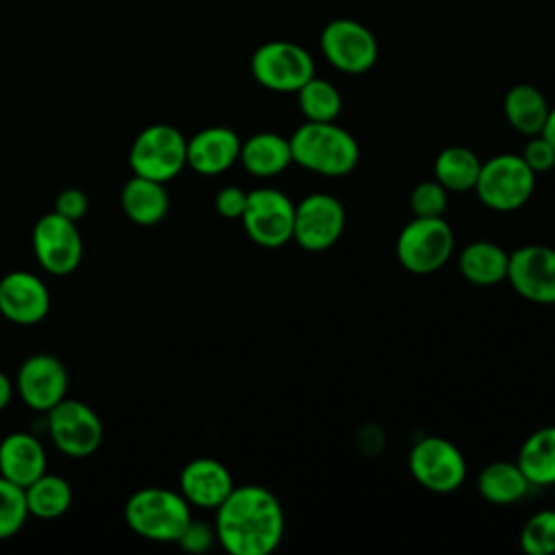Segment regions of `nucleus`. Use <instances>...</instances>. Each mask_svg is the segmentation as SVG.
I'll list each match as a JSON object with an SVG mask.
<instances>
[{"label":"nucleus","instance_id":"obj_1","mask_svg":"<svg viewBox=\"0 0 555 555\" xmlns=\"http://www.w3.org/2000/svg\"><path fill=\"white\" fill-rule=\"evenodd\" d=\"M215 512V535L230 555H269L282 542L284 509L262 486H234Z\"/></svg>","mask_w":555,"mask_h":555},{"label":"nucleus","instance_id":"obj_2","mask_svg":"<svg viewBox=\"0 0 555 555\" xmlns=\"http://www.w3.org/2000/svg\"><path fill=\"white\" fill-rule=\"evenodd\" d=\"M288 143L293 163L327 178L351 173L360 160L358 141L334 121H306Z\"/></svg>","mask_w":555,"mask_h":555},{"label":"nucleus","instance_id":"obj_3","mask_svg":"<svg viewBox=\"0 0 555 555\" xmlns=\"http://www.w3.org/2000/svg\"><path fill=\"white\" fill-rule=\"evenodd\" d=\"M124 516L139 538L152 542H178L191 520V505L176 490L147 486L126 501Z\"/></svg>","mask_w":555,"mask_h":555},{"label":"nucleus","instance_id":"obj_4","mask_svg":"<svg viewBox=\"0 0 555 555\" xmlns=\"http://www.w3.org/2000/svg\"><path fill=\"white\" fill-rule=\"evenodd\" d=\"M535 189V173L520 154H496L481 163L475 182L477 197L496 212H512L525 206Z\"/></svg>","mask_w":555,"mask_h":555},{"label":"nucleus","instance_id":"obj_5","mask_svg":"<svg viewBox=\"0 0 555 555\" xmlns=\"http://www.w3.org/2000/svg\"><path fill=\"white\" fill-rule=\"evenodd\" d=\"M128 163L134 176L165 184L186 167V139L169 124H152L134 137Z\"/></svg>","mask_w":555,"mask_h":555},{"label":"nucleus","instance_id":"obj_6","mask_svg":"<svg viewBox=\"0 0 555 555\" xmlns=\"http://www.w3.org/2000/svg\"><path fill=\"white\" fill-rule=\"evenodd\" d=\"M451 254L453 230L444 217H414L397 236V260L416 275L438 271Z\"/></svg>","mask_w":555,"mask_h":555},{"label":"nucleus","instance_id":"obj_7","mask_svg":"<svg viewBox=\"0 0 555 555\" xmlns=\"http://www.w3.org/2000/svg\"><path fill=\"white\" fill-rule=\"evenodd\" d=\"M249 67L258 85L278 93H297L314 76L310 52L299 43L282 39L256 48Z\"/></svg>","mask_w":555,"mask_h":555},{"label":"nucleus","instance_id":"obj_8","mask_svg":"<svg viewBox=\"0 0 555 555\" xmlns=\"http://www.w3.org/2000/svg\"><path fill=\"white\" fill-rule=\"evenodd\" d=\"M245 234L260 247L278 249L293 241L295 204L278 189L262 186L247 193V204L241 215Z\"/></svg>","mask_w":555,"mask_h":555},{"label":"nucleus","instance_id":"obj_9","mask_svg":"<svg viewBox=\"0 0 555 555\" xmlns=\"http://www.w3.org/2000/svg\"><path fill=\"white\" fill-rule=\"evenodd\" d=\"M408 466L412 477L429 492L449 494L455 492L466 479V460L462 451L440 438V436H425L414 442Z\"/></svg>","mask_w":555,"mask_h":555},{"label":"nucleus","instance_id":"obj_10","mask_svg":"<svg viewBox=\"0 0 555 555\" xmlns=\"http://www.w3.org/2000/svg\"><path fill=\"white\" fill-rule=\"evenodd\" d=\"M46 414L48 434L63 455L87 457L98 451L104 429L100 416L87 403L65 397Z\"/></svg>","mask_w":555,"mask_h":555},{"label":"nucleus","instance_id":"obj_11","mask_svg":"<svg viewBox=\"0 0 555 555\" xmlns=\"http://www.w3.org/2000/svg\"><path fill=\"white\" fill-rule=\"evenodd\" d=\"M321 52L332 67L345 74H364L377 61V39L360 22L349 17L332 20L321 30Z\"/></svg>","mask_w":555,"mask_h":555},{"label":"nucleus","instance_id":"obj_12","mask_svg":"<svg viewBox=\"0 0 555 555\" xmlns=\"http://www.w3.org/2000/svg\"><path fill=\"white\" fill-rule=\"evenodd\" d=\"M345 208L330 193H310L295 204L293 241L308 251H325L334 247L345 230Z\"/></svg>","mask_w":555,"mask_h":555},{"label":"nucleus","instance_id":"obj_13","mask_svg":"<svg viewBox=\"0 0 555 555\" xmlns=\"http://www.w3.org/2000/svg\"><path fill=\"white\" fill-rule=\"evenodd\" d=\"M33 251L50 275H69L82 260V236L76 221L54 210L39 217L33 228Z\"/></svg>","mask_w":555,"mask_h":555},{"label":"nucleus","instance_id":"obj_14","mask_svg":"<svg viewBox=\"0 0 555 555\" xmlns=\"http://www.w3.org/2000/svg\"><path fill=\"white\" fill-rule=\"evenodd\" d=\"M505 280L527 301L555 304V249L538 243L514 249Z\"/></svg>","mask_w":555,"mask_h":555},{"label":"nucleus","instance_id":"obj_15","mask_svg":"<svg viewBox=\"0 0 555 555\" xmlns=\"http://www.w3.org/2000/svg\"><path fill=\"white\" fill-rule=\"evenodd\" d=\"M69 375L65 364L50 353L26 358L15 375L20 399L35 412H48L67 397Z\"/></svg>","mask_w":555,"mask_h":555},{"label":"nucleus","instance_id":"obj_16","mask_svg":"<svg viewBox=\"0 0 555 555\" xmlns=\"http://www.w3.org/2000/svg\"><path fill=\"white\" fill-rule=\"evenodd\" d=\"M50 312V291L30 271H11L0 278V314L17 325H35Z\"/></svg>","mask_w":555,"mask_h":555},{"label":"nucleus","instance_id":"obj_17","mask_svg":"<svg viewBox=\"0 0 555 555\" xmlns=\"http://www.w3.org/2000/svg\"><path fill=\"white\" fill-rule=\"evenodd\" d=\"M241 154V139L232 128L210 126L186 139V165L199 176H217L230 169Z\"/></svg>","mask_w":555,"mask_h":555},{"label":"nucleus","instance_id":"obj_18","mask_svg":"<svg viewBox=\"0 0 555 555\" xmlns=\"http://www.w3.org/2000/svg\"><path fill=\"white\" fill-rule=\"evenodd\" d=\"M232 488L230 470L212 457H195L180 473V494L193 507L217 509Z\"/></svg>","mask_w":555,"mask_h":555},{"label":"nucleus","instance_id":"obj_19","mask_svg":"<svg viewBox=\"0 0 555 555\" xmlns=\"http://www.w3.org/2000/svg\"><path fill=\"white\" fill-rule=\"evenodd\" d=\"M46 473V451L37 436L11 431L0 440V475L22 488Z\"/></svg>","mask_w":555,"mask_h":555},{"label":"nucleus","instance_id":"obj_20","mask_svg":"<svg viewBox=\"0 0 555 555\" xmlns=\"http://www.w3.org/2000/svg\"><path fill=\"white\" fill-rule=\"evenodd\" d=\"M238 160L247 173L271 178L293 163L291 143L286 137L275 132H256L247 141H241Z\"/></svg>","mask_w":555,"mask_h":555},{"label":"nucleus","instance_id":"obj_21","mask_svg":"<svg viewBox=\"0 0 555 555\" xmlns=\"http://www.w3.org/2000/svg\"><path fill=\"white\" fill-rule=\"evenodd\" d=\"M121 210L139 225H156L169 210L165 184L143 176H132L121 189Z\"/></svg>","mask_w":555,"mask_h":555},{"label":"nucleus","instance_id":"obj_22","mask_svg":"<svg viewBox=\"0 0 555 555\" xmlns=\"http://www.w3.org/2000/svg\"><path fill=\"white\" fill-rule=\"evenodd\" d=\"M548 102L544 93L533 85H514L503 98V113L507 124L527 137L540 134L548 117Z\"/></svg>","mask_w":555,"mask_h":555},{"label":"nucleus","instance_id":"obj_23","mask_svg":"<svg viewBox=\"0 0 555 555\" xmlns=\"http://www.w3.org/2000/svg\"><path fill=\"white\" fill-rule=\"evenodd\" d=\"M509 254L492 241H473L460 254V273L475 286H494L507 278Z\"/></svg>","mask_w":555,"mask_h":555},{"label":"nucleus","instance_id":"obj_24","mask_svg":"<svg viewBox=\"0 0 555 555\" xmlns=\"http://www.w3.org/2000/svg\"><path fill=\"white\" fill-rule=\"evenodd\" d=\"M529 486L531 483L520 470V466L516 462L505 460L490 462L488 466H483L477 479L479 494L494 505H512L520 501L527 494Z\"/></svg>","mask_w":555,"mask_h":555},{"label":"nucleus","instance_id":"obj_25","mask_svg":"<svg viewBox=\"0 0 555 555\" xmlns=\"http://www.w3.org/2000/svg\"><path fill=\"white\" fill-rule=\"evenodd\" d=\"M516 464L531 486L555 483V425L533 431L520 447Z\"/></svg>","mask_w":555,"mask_h":555},{"label":"nucleus","instance_id":"obj_26","mask_svg":"<svg viewBox=\"0 0 555 555\" xmlns=\"http://www.w3.org/2000/svg\"><path fill=\"white\" fill-rule=\"evenodd\" d=\"M481 171V160L477 154L464 145H449L438 152L434 160V178L453 193L475 189Z\"/></svg>","mask_w":555,"mask_h":555},{"label":"nucleus","instance_id":"obj_27","mask_svg":"<svg viewBox=\"0 0 555 555\" xmlns=\"http://www.w3.org/2000/svg\"><path fill=\"white\" fill-rule=\"evenodd\" d=\"M28 514L41 520L63 516L72 505V486L61 475H39L24 488Z\"/></svg>","mask_w":555,"mask_h":555},{"label":"nucleus","instance_id":"obj_28","mask_svg":"<svg viewBox=\"0 0 555 555\" xmlns=\"http://www.w3.org/2000/svg\"><path fill=\"white\" fill-rule=\"evenodd\" d=\"M297 102L308 121H334L343 108L338 89L330 80L317 76L297 89Z\"/></svg>","mask_w":555,"mask_h":555},{"label":"nucleus","instance_id":"obj_29","mask_svg":"<svg viewBox=\"0 0 555 555\" xmlns=\"http://www.w3.org/2000/svg\"><path fill=\"white\" fill-rule=\"evenodd\" d=\"M520 548L525 555L555 553V509L535 512L520 531Z\"/></svg>","mask_w":555,"mask_h":555},{"label":"nucleus","instance_id":"obj_30","mask_svg":"<svg viewBox=\"0 0 555 555\" xmlns=\"http://www.w3.org/2000/svg\"><path fill=\"white\" fill-rule=\"evenodd\" d=\"M28 516L24 488L0 475V540L15 535Z\"/></svg>","mask_w":555,"mask_h":555},{"label":"nucleus","instance_id":"obj_31","mask_svg":"<svg viewBox=\"0 0 555 555\" xmlns=\"http://www.w3.org/2000/svg\"><path fill=\"white\" fill-rule=\"evenodd\" d=\"M447 189L434 178L418 182L410 193V208L414 217H442L447 210Z\"/></svg>","mask_w":555,"mask_h":555},{"label":"nucleus","instance_id":"obj_32","mask_svg":"<svg viewBox=\"0 0 555 555\" xmlns=\"http://www.w3.org/2000/svg\"><path fill=\"white\" fill-rule=\"evenodd\" d=\"M522 160L531 167L533 173H544L548 169L555 167V147L553 143L542 137V134H533L529 137V141L525 143L522 152H520Z\"/></svg>","mask_w":555,"mask_h":555},{"label":"nucleus","instance_id":"obj_33","mask_svg":"<svg viewBox=\"0 0 555 555\" xmlns=\"http://www.w3.org/2000/svg\"><path fill=\"white\" fill-rule=\"evenodd\" d=\"M215 540H217V535H215L212 527H208L202 520L191 518L189 525L184 527V531L180 533L178 544L189 553H206L215 544Z\"/></svg>","mask_w":555,"mask_h":555},{"label":"nucleus","instance_id":"obj_34","mask_svg":"<svg viewBox=\"0 0 555 555\" xmlns=\"http://www.w3.org/2000/svg\"><path fill=\"white\" fill-rule=\"evenodd\" d=\"M89 210V197L80 189H65L56 195L54 212L63 215L69 221H80Z\"/></svg>","mask_w":555,"mask_h":555},{"label":"nucleus","instance_id":"obj_35","mask_svg":"<svg viewBox=\"0 0 555 555\" xmlns=\"http://www.w3.org/2000/svg\"><path fill=\"white\" fill-rule=\"evenodd\" d=\"M247 204V193L241 186H223L215 197V208L225 219H241Z\"/></svg>","mask_w":555,"mask_h":555},{"label":"nucleus","instance_id":"obj_36","mask_svg":"<svg viewBox=\"0 0 555 555\" xmlns=\"http://www.w3.org/2000/svg\"><path fill=\"white\" fill-rule=\"evenodd\" d=\"M11 397H13V382L0 371V412L9 405Z\"/></svg>","mask_w":555,"mask_h":555},{"label":"nucleus","instance_id":"obj_37","mask_svg":"<svg viewBox=\"0 0 555 555\" xmlns=\"http://www.w3.org/2000/svg\"><path fill=\"white\" fill-rule=\"evenodd\" d=\"M540 134H542V137H546V139L553 143V147H555V106H551L548 117H546L544 128H542V132H540Z\"/></svg>","mask_w":555,"mask_h":555}]
</instances>
